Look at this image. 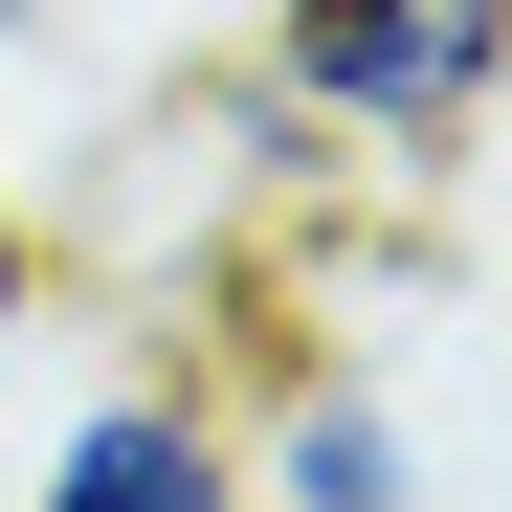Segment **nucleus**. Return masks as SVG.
<instances>
[{
    "mask_svg": "<svg viewBox=\"0 0 512 512\" xmlns=\"http://www.w3.org/2000/svg\"><path fill=\"white\" fill-rule=\"evenodd\" d=\"M245 112L334 179H446L512 112V0H268V67Z\"/></svg>",
    "mask_w": 512,
    "mask_h": 512,
    "instance_id": "obj_1",
    "label": "nucleus"
},
{
    "mask_svg": "<svg viewBox=\"0 0 512 512\" xmlns=\"http://www.w3.org/2000/svg\"><path fill=\"white\" fill-rule=\"evenodd\" d=\"M245 512H423V423L379 357H268V401H223Z\"/></svg>",
    "mask_w": 512,
    "mask_h": 512,
    "instance_id": "obj_2",
    "label": "nucleus"
},
{
    "mask_svg": "<svg viewBox=\"0 0 512 512\" xmlns=\"http://www.w3.org/2000/svg\"><path fill=\"white\" fill-rule=\"evenodd\" d=\"M23 512H245V446H223V401L156 357L112 401H67V446L23 468Z\"/></svg>",
    "mask_w": 512,
    "mask_h": 512,
    "instance_id": "obj_3",
    "label": "nucleus"
},
{
    "mask_svg": "<svg viewBox=\"0 0 512 512\" xmlns=\"http://www.w3.org/2000/svg\"><path fill=\"white\" fill-rule=\"evenodd\" d=\"M45 312V201H23V156H0V334Z\"/></svg>",
    "mask_w": 512,
    "mask_h": 512,
    "instance_id": "obj_4",
    "label": "nucleus"
},
{
    "mask_svg": "<svg viewBox=\"0 0 512 512\" xmlns=\"http://www.w3.org/2000/svg\"><path fill=\"white\" fill-rule=\"evenodd\" d=\"M0 45H23V0H0Z\"/></svg>",
    "mask_w": 512,
    "mask_h": 512,
    "instance_id": "obj_5",
    "label": "nucleus"
}]
</instances>
